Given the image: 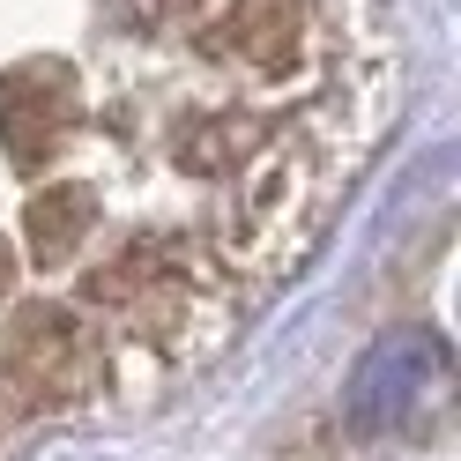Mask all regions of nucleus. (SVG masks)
<instances>
[{"label": "nucleus", "mask_w": 461, "mask_h": 461, "mask_svg": "<svg viewBox=\"0 0 461 461\" xmlns=\"http://www.w3.org/2000/svg\"><path fill=\"white\" fill-rule=\"evenodd\" d=\"M60 127H82L75 68H8L0 75V149L15 171H38Z\"/></svg>", "instance_id": "f03ea898"}, {"label": "nucleus", "mask_w": 461, "mask_h": 461, "mask_svg": "<svg viewBox=\"0 0 461 461\" xmlns=\"http://www.w3.org/2000/svg\"><path fill=\"white\" fill-rule=\"evenodd\" d=\"M439 372H447V350L431 335H417V328L410 335H387V342H372L365 365L350 372L342 410H350L357 431H394L431 387H439Z\"/></svg>", "instance_id": "f257e3e1"}, {"label": "nucleus", "mask_w": 461, "mask_h": 461, "mask_svg": "<svg viewBox=\"0 0 461 461\" xmlns=\"http://www.w3.org/2000/svg\"><path fill=\"white\" fill-rule=\"evenodd\" d=\"M97 216H104L97 186H45L31 201V246H38V261H75V246L97 230Z\"/></svg>", "instance_id": "423d86ee"}, {"label": "nucleus", "mask_w": 461, "mask_h": 461, "mask_svg": "<svg viewBox=\"0 0 461 461\" xmlns=\"http://www.w3.org/2000/svg\"><path fill=\"white\" fill-rule=\"evenodd\" d=\"M261 149H268V120H194L171 134V164L201 171V179H223V171H239Z\"/></svg>", "instance_id": "39448f33"}, {"label": "nucleus", "mask_w": 461, "mask_h": 461, "mask_svg": "<svg viewBox=\"0 0 461 461\" xmlns=\"http://www.w3.org/2000/svg\"><path fill=\"white\" fill-rule=\"evenodd\" d=\"M15 283H23V268H15V253H8V246H0V305H8V298H15Z\"/></svg>", "instance_id": "1a4fd4ad"}, {"label": "nucleus", "mask_w": 461, "mask_h": 461, "mask_svg": "<svg viewBox=\"0 0 461 461\" xmlns=\"http://www.w3.org/2000/svg\"><path fill=\"white\" fill-rule=\"evenodd\" d=\"M291 201H298V164L276 157V149H261L253 179L230 194V209H223V246H230V253H261L268 230L283 223V209H291Z\"/></svg>", "instance_id": "20e7f679"}, {"label": "nucleus", "mask_w": 461, "mask_h": 461, "mask_svg": "<svg viewBox=\"0 0 461 461\" xmlns=\"http://www.w3.org/2000/svg\"><path fill=\"white\" fill-rule=\"evenodd\" d=\"M45 417H52V410H45L38 380H31L23 365H8V357H0V447H15L23 431H31V424H45Z\"/></svg>", "instance_id": "0eeeda50"}, {"label": "nucleus", "mask_w": 461, "mask_h": 461, "mask_svg": "<svg viewBox=\"0 0 461 461\" xmlns=\"http://www.w3.org/2000/svg\"><path fill=\"white\" fill-rule=\"evenodd\" d=\"M305 31V0H223L194 31L201 60H283Z\"/></svg>", "instance_id": "7ed1b4c3"}, {"label": "nucleus", "mask_w": 461, "mask_h": 461, "mask_svg": "<svg viewBox=\"0 0 461 461\" xmlns=\"http://www.w3.org/2000/svg\"><path fill=\"white\" fill-rule=\"evenodd\" d=\"M149 8H157V15H179V23H201L216 0H149Z\"/></svg>", "instance_id": "6e6552de"}]
</instances>
